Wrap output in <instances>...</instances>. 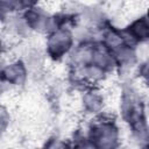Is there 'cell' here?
Here are the masks:
<instances>
[{"mask_svg": "<svg viewBox=\"0 0 149 149\" xmlns=\"http://www.w3.org/2000/svg\"><path fill=\"white\" fill-rule=\"evenodd\" d=\"M5 74H7V78L13 81H20L24 76V71L21 66H19V64H14L6 69Z\"/></svg>", "mask_w": 149, "mask_h": 149, "instance_id": "7a4b0ae2", "label": "cell"}, {"mask_svg": "<svg viewBox=\"0 0 149 149\" xmlns=\"http://www.w3.org/2000/svg\"><path fill=\"white\" fill-rule=\"evenodd\" d=\"M70 45H71V35L68 31H58L49 41L50 52L57 57L66 52Z\"/></svg>", "mask_w": 149, "mask_h": 149, "instance_id": "6da1fadb", "label": "cell"}, {"mask_svg": "<svg viewBox=\"0 0 149 149\" xmlns=\"http://www.w3.org/2000/svg\"><path fill=\"white\" fill-rule=\"evenodd\" d=\"M20 0H0V12L7 13L14 10L19 6Z\"/></svg>", "mask_w": 149, "mask_h": 149, "instance_id": "3957f363", "label": "cell"}]
</instances>
